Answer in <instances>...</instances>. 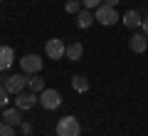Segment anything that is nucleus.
I'll list each match as a JSON object with an SVG mask.
<instances>
[{
  "label": "nucleus",
  "mask_w": 148,
  "mask_h": 136,
  "mask_svg": "<svg viewBox=\"0 0 148 136\" xmlns=\"http://www.w3.org/2000/svg\"><path fill=\"white\" fill-rule=\"evenodd\" d=\"M20 131H22V134H25V136H30L32 131H35V126H32L30 121H22V124H20Z\"/></svg>",
  "instance_id": "obj_20"
},
{
  "label": "nucleus",
  "mask_w": 148,
  "mask_h": 136,
  "mask_svg": "<svg viewBox=\"0 0 148 136\" xmlns=\"http://www.w3.org/2000/svg\"><path fill=\"white\" fill-rule=\"evenodd\" d=\"M0 3H3V0H0Z\"/></svg>",
  "instance_id": "obj_23"
},
{
  "label": "nucleus",
  "mask_w": 148,
  "mask_h": 136,
  "mask_svg": "<svg viewBox=\"0 0 148 136\" xmlns=\"http://www.w3.org/2000/svg\"><path fill=\"white\" fill-rule=\"evenodd\" d=\"M12 62H15V52H12V47H8V45H0V72L10 69Z\"/></svg>",
  "instance_id": "obj_10"
},
{
  "label": "nucleus",
  "mask_w": 148,
  "mask_h": 136,
  "mask_svg": "<svg viewBox=\"0 0 148 136\" xmlns=\"http://www.w3.org/2000/svg\"><path fill=\"white\" fill-rule=\"evenodd\" d=\"M141 27H143V35H148V10L143 12V25Z\"/></svg>",
  "instance_id": "obj_21"
},
{
  "label": "nucleus",
  "mask_w": 148,
  "mask_h": 136,
  "mask_svg": "<svg viewBox=\"0 0 148 136\" xmlns=\"http://www.w3.org/2000/svg\"><path fill=\"white\" fill-rule=\"evenodd\" d=\"M57 136H79L82 134V124L77 116H62L57 121Z\"/></svg>",
  "instance_id": "obj_1"
},
{
  "label": "nucleus",
  "mask_w": 148,
  "mask_h": 136,
  "mask_svg": "<svg viewBox=\"0 0 148 136\" xmlns=\"http://www.w3.org/2000/svg\"><path fill=\"white\" fill-rule=\"evenodd\" d=\"M42 67H45V59L40 57V55H25V57L20 59V69H22V74H40L42 72Z\"/></svg>",
  "instance_id": "obj_3"
},
{
  "label": "nucleus",
  "mask_w": 148,
  "mask_h": 136,
  "mask_svg": "<svg viewBox=\"0 0 148 136\" xmlns=\"http://www.w3.org/2000/svg\"><path fill=\"white\" fill-rule=\"evenodd\" d=\"M64 57H67L69 62H79V59L84 57V45H82V42H69Z\"/></svg>",
  "instance_id": "obj_11"
},
{
  "label": "nucleus",
  "mask_w": 148,
  "mask_h": 136,
  "mask_svg": "<svg viewBox=\"0 0 148 136\" xmlns=\"http://www.w3.org/2000/svg\"><path fill=\"white\" fill-rule=\"evenodd\" d=\"M27 87H30V92H37V94H40L42 89H47L45 87V79L40 77V74H32V77L27 79Z\"/></svg>",
  "instance_id": "obj_15"
},
{
  "label": "nucleus",
  "mask_w": 148,
  "mask_h": 136,
  "mask_svg": "<svg viewBox=\"0 0 148 136\" xmlns=\"http://www.w3.org/2000/svg\"><path fill=\"white\" fill-rule=\"evenodd\" d=\"M27 79L30 77H25V74H10V77L5 79V89L10 92V94H20V92H25Z\"/></svg>",
  "instance_id": "obj_7"
},
{
  "label": "nucleus",
  "mask_w": 148,
  "mask_h": 136,
  "mask_svg": "<svg viewBox=\"0 0 148 136\" xmlns=\"http://www.w3.org/2000/svg\"><path fill=\"white\" fill-rule=\"evenodd\" d=\"M64 52H67V45L59 37H52V40L45 42V55H47V59H64Z\"/></svg>",
  "instance_id": "obj_5"
},
{
  "label": "nucleus",
  "mask_w": 148,
  "mask_h": 136,
  "mask_svg": "<svg viewBox=\"0 0 148 136\" xmlns=\"http://www.w3.org/2000/svg\"><path fill=\"white\" fill-rule=\"evenodd\" d=\"M8 101H10V92L5 89V84H0V109H5Z\"/></svg>",
  "instance_id": "obj_17"
},
{
  "label": "nucleus",
  "mask_w": 148,
  "mask_h": 136,
  "mask_svg": "<svg viewBox=\"0 0 148 136\" xmlns=\"http://www.w3.org/2000/svg\"><path fill=\"white\" fill-rule=\"evenodd\" d=\"M128 47H131V52L143 55V52L148 50V35H143V32H136V35H131V40H128Z\"/></svg>",
  "instance_id": "obj_8"
},
{
  "label": "nucleus",
  "mask_w": 148,
  "mask_h": 136,
  "mask_svg": "<svg viewBox=\"0 0 148 136\" xmlns=\"http://www.w3.org/2000/svg\"><path fill=\"white\" fill-rule=\"evenodd\" d=\"M40 104H42V109L54 111L62 104V94H59L57 89H42V92H40Z\"/></svg>",
  "instance_id": "obj_4"
},
{
  "label": "nucleus",
  "mask_w": 148,
  "mask_h": 136,
  "mask_svg": "<svg viewBox=\"0 0 148 136\" xmlns=\"http://www.w3.org/2000/svg\"><path fill=\"white\" fill-rule=\"evenodd\" d=\"M3 121L10 124V126H20L22 121H25V119H22V109H17V106H15V109H5V111H3Z\"/></svg>",
  "instance_id": "obj_12"
},
{
  "label": "nucleus",
  "mask_w": 148,
  "mask_h": 136,
  "mask_svg": "<svg viewBox=\"0 0 148 136\" xmlns=\"http://www.w3.org/2000/svg\"><path fill=\"white\" fill-rule=\"evenodd\" d=\"M123 25L128 27V30H138V27L143 25V12H138V10H128V12H123Z\"/></svg>",
  "instance_id": "obj_9"
},
{
  "label": "nucleus",
  "mask_w": 148,
  "mask_h": 136,
  "mask_svg": "<svg viewBox=\"0 0 148 136\" xmlns=\"http://www.w3.org/2000/svg\"><path fill=\"white\" fill-rule=\"evenodd\" d=\"M104 3H106V5H111V8H116L119 3H121V0H104Z\"/></svg>",
  "instance_id": "obj_22"
},
{
  "label": "nucleus",
  "mask_w": 148,
  "mask_h": 136,
  "mask_svg": "<svg viewBox=\"0 0 148 136\" xmlns=\"http://www.w3.org/2000/svg\"><path fill=\"white\" fill-rule=\"evenodd\" d=\"M0 136H15V126H10V124H0Z\"/></svg>",
  "instance_id": "obj_18"
},
{
  "label": "nucleus",
  "mask_w": 148,
  "mask_h": 136,
  "mask_svg": "<svg viewBox=\"0 0 148 136\" xmlns=\"http://www.w3.org/2000/svg\"><path fill=\"white\" fill-rule=\"evenodd\" d=\"M94 20H96L94 12L86 10V8H82V10L77 12V27H79V30H86V27H91V22H94Z\"/></svg>",
  "instance_id": "obj_13"
},
{
  "label": "nucleus",
  "mask_w": 148,
  "mask_h": 136,
  "mask_svg": "<svg viewBox=\"0 0 148 136\" xmlns=\"http://www.w3.org/2000/svg\"><path fill=\"white\" fill-rule=\"evenodd\" d=\"M72 89L77 94H86V92H89V79H86L84 74H74L72 77Z\"/></svg>",
  "instance_id": "obj_14"
},
{
  "label": "nucleus",
  "mask_w": 148,
  "mask_h": 136,
  "mask_svg": "<svg viewBox=\"0 0 148 136\" xmlns=\"http://www.w3.org/2000/svg\"><path fill=\"white\" fill-rule=\"evenodd\" d=\"M82 8H84V5H82V0H67V5H64V10H67L69 15H77V12H79Z\"/></svg>",
  "instance_id": "obj_16"
},
{
  "label": "nucleus",
  "mask_w": 148,
  "mask_h": 136,
  "mask_svg": "<svg viewBox=\"0 0 148 136\" xmlns=\"http://www.w3.org/2000/svg\"><path fill=\"white\" fill-rule=\"evenodd\" d=\"M101 3H104V0H82V5H84L86 10H96Z\"/></svg>",
  "instance_id": "obj_19"
},
{
  "label": "nucleus",
  "mask_w": 148,
  "mask_h": 136,
  "mask_svg": "<svg viewBox=\"0 0 148 136\" xmlns=\"http://www.w3.org/2000/svg\"><path fill=\"white\" fill-rule=\"evenodd\" d=\"M94 17H96V22H101V25H106V27L116 25V22L121 20V17H119V12H116V8L106 5V3H101V5L94 10Z\"/></svg>",
  "instance_id": "obj_2"
},
{
  "label": "nucleus",
  "mask_w": 148,
  "mask_h": 136,
  "mask_svg": "<svg viewBox=\"0 0 148 136\" xmlns=\"http://www.w3.org/2000/svg\"><path fill=\"white\" fill-rule=\"evenodd\" d=\"M35 104H40V94H37V92H20V94H15V106L17 109L27 111Z\"/></svg>",
  "instance_id": "obj_6"
}]
</instances>
